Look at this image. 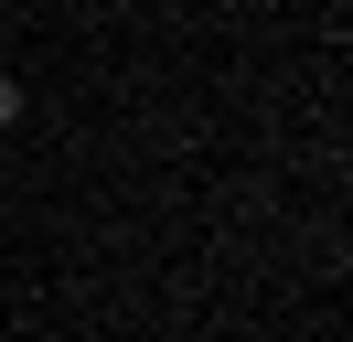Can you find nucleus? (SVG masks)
I'll return each instance as SVG.
<instances>
[{"instance_id":"1","label":"nucleus","mask_w":353,"mask_h":342,"mask_svg":"<svg viewBox=\"0 0 353 342\" xmlns=\"http://www.w3.org/2000/svg\"><path fill=\"white\" fill-rule=\"evenodd\" d=\"M11 118H22V86H11V75H0V128H11Z\"/></svg>"}]
</instances>
